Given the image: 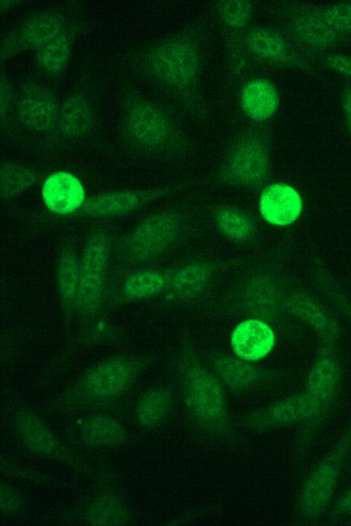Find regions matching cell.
I'll use <instances>...</instances> for the list:
<instances>
[{
    "mask_svg": "<svg viewBox=\"0 0 351 526\" xmlns=\"http://www.w3.org/2000/svg\"><path fill=\"white\" fill-rule=\"evenodd\" d=\"M204 65L202 38L193 28L154 42L143 56L147 75L189 115L199 120L208 115L202 86Z\"/></svg>",
    "mask_w": 351,
    "mask_h": 526,
    "instance_id": "6da1fadb",
    "label": "cell"
},
{
    "mask_svg": "<svg viewBox=\"0 0 351 526\" xmlns=\"http://www.w3.org/2000/svg\"><path fill=\"white\" fill-rule=\"evenodd\" d=\"M126 135L136 145L167 156L186 153L190 144L178 120L166 108L149 99L132 97L123 112Z\"/></svg>",
    "mask_w": 351,
    "mask_h": 526,
    "instance_id": "7a4b0ae2",
    "label": "cell"
},
{
    "mask_svg": "<svg viewBox=\"0 0 351 526\" xmlns=\"http://www.w3.org/2000/svg\"><path fill=\"white\" fill-rule=\"evenodd\" d=\"M145 363L115 358L95 366L69 387L53 404L56 411L94 407L122 395L133 383Z\"/></svg>",
    "mask_w": 351,
    "mask_h": 526,
    "instance_id": "3957f363",
    "label": "cell"
},
{
    "mask_svg": "<svg viewBox=\"0 0 351 526\" xmlns=\"http://www.w3.org/2000/svg\"><path fill=\"white\" fill-rule=\"evenodd\" d=\"M183 399L193 420L216 435L231 432L225 396L217 378L199 363L189 359L181 368Z\"/></svg>",
    "mask_w": 351,
    "mask_h": 526,
    "instance_id": "277c9868",
    "label": "cell"
},
{
    "mask_svg": "<svg viewBox=\"0 0 351 526\" xmlns=\"http://www.w3.org/2000/svg\"><path fill=\"white\" fill-rule=\"evenodd\" d=\"M241 422L250 429L258 431L302 423L297 443L300 453L308 449L324 423L319 403L305 390L250 412Z\"/></svg>",
    "mask_w": 351,
    "mask_h": 526,
    "instance_id": "5b68a950",
    "label": "cell"
},
{
    "mask_svg": "<svg viewBox=\"0 0 351 526\" xmlns=\"http://www.w3.org/2000/svg\"><path fill=\"white\" fill-rule=\"evenodd\" d=\"M350 449L351 422L334 447L313 468L301 488L298 512L302 520L316 521L326 510Z\"/></svg>",
    "mask_w": 351,
    "mask_h": 526,
    "instance_id": "8992f818",
    "label": "cell"
},
{
    "mask_svg": "<svg viewBox=\"0 0 351 526\" xmlns=\"http://www.w3.org/2000/svg\"><path fill=\"white\" fill-rule=\"evenodd\" d=\"M247 130L230 146L221 168L222 179L235 186L256 188L266 179L269 147L263 125Z\"/></svg>",
    "mask_w": 351,
    "mask_h": 526,
    "instance_id": "52a82bcc",
    "label": "cell"
},
{
    "mask_svg": "<svg viewBox=\"0 0 351 526\" xmlns=\"http://www.w3.org/2000/svg\"><path fill=\"white\" fill-rule=\"evenodd\" d=\"M11 425L23 445L42 458L85 470L86 466L35 411L20 409L14 411Z\"/></svg>",
    "mask_w": 351,
    "mask_h": 526,
    "instance_id": "ba28073f",
    "label": "cell"
},
{
    "mask_svg": "<svg viewBox=\"0 0 351 526\" xmlns=\"http://www.w3.org/2000/svg\"><path fill=\"white\" fill-rule=\"evenodd\" d=\"M342 381L338 345L318 344L315 358L306 374L304 390L319 403L324 422L337 402Z\"/></svg>",
    "mask_w": 351,
    "mask_h": 526,
    "instance_id": "9c48e42d",
    "label": "cell"
},
{
    "mask_svg": "<svg viewBox=\"0 0 351 526\" xmlns=\"http://www.w3.org/2000/svg\"><path fill=\"white\" fill-rule=\"evenodd\" d=\"M108 241L102 232H95L88 239L80 265L77 304L86 312L94 311L103 294Z\"/></svg>",
    "mask_w": 351,
    "mask_h": 526,
    "instance_id": "30bf717a",
    "label": "cell"
},
{
    "mask_svg": "<svg viewBox=\"0 0 351 526\" xmlns=\"http://www.w3.org/2000/svg\"><path fill=\"white\" fill-rule=\"evenodd\" d=\"M286 309L293 320L313 330L319 344L339 345L341 336L340 324L317 296L303 289L289 291Z\"/></svg>",
    "mask_w": 351,
    "mask_h": 526,
    "instance_id": "8fae6325",
    "label": "cell"
},
{
    "mask_svg": "<svg viewBox=\"0 0 351 526\" xmlns=\"http://www.w3.org/2000/svg\"><path fill=\"white\" fill-rule=\"evenodd\" d=\"M66 31L65 20L59 12L36 13L6 36L1 45V59L7 60L24 49L36 51Z\"/></svg>",
    "mask_w": 351,
    "mask_h": 526,
    "instance_id": "7c38bea8",
    "label": "cell"
},
{
    "mask_svg": "<svg viewBox=\"0 0 351 526\" xmlns=\"http://www.w3.org/2000/svg\"><path fill=\"white\" fill-rule=\"evenodd\" d=\"M180 230V222L175 213L160 212L145 219L134 230L127 247L134 258L152 259L173 243Z\"/></svg>",
    "mask_w": 351,
    "mask_h": 526,
    "instance_id": "4fadbf2b",
    "label": "cell"
},
{
    "mask_svg": "<svg viewBox=\"0 0 351 526\" xmlns=\"http://www.w3.org/2000/svg\"><path fill=\"white\" fill-rule=\"evenodd\" d=\"M60 104L54 93L43 85L30 84L23 87L16 103L19 120L27 128L46 132L56 127Z\"/></svg>",
    "mask_w": 351,
    "mask_h": 526,
    "instance_id": "5bb4252c",
    "label": "cell"
},
{
    "mask_svg": "<svg viewBox=\"0 0 351 526\" xmlns=\"http://www.w3.org/2000/svg\"><path fill=\"white\" fill-rule=\"evenodd\" d=\"M258 209L266 223L274 226H286L299 217L302 200L293 187L276 182L263 188L258 197Z\"/></svg>",
    "mask_w": 351,
    "mask_h": 526,
    "instance_id": "9a60e30c",
    "label": "cell"
},
{
    "mask_svg": "<svg viewBox=\"0 0 351 526\" xmlns=\"http://www.w3.org/2000/svg\"><path fill=\"white\" fill-rule=\"evenodd\" d=\"M239 103L243 115L254 125H263L276 114L280 95L270 80L256 76L247 80L241 86Z\"/></svg>",
    "mask_w": 351,
    "mask_h": 526,
    "instance_id": "2e32d148",
    "label": "cell"
},
{
    "mask_svg": "<svg viewBox=\"0 0 351 526\" xmlns=\"http://www.w3.org/2000/svg\"><path fill=\"white\" fill-rule=\"evenodd\" d=\"M254 4L247 0H223L215 3V11L225 34L226 50L228 58L244 56V33L252 25Z\"/></svg>",
    "mask_w": 351,
    "mask_h": 526,
    "instance_id": "e0dca14e",
    "label": "cell"
},
{
    "mask_svg": "<svg viewBox=\"0 0 351 526\" xmlns=\"http://www.w3.org/2000/svg\"><path fill=\"white\" fill-rule=\"evenodd\" d=\"M230 344L237 357L246 361H255L263 359L273 350L276 335L264 320L248 319L234 328Z\"/></svg>",
    "mask_w": 351,
    "mask_h": 526,
    "instance_id": "ac0fdd59",
    "label": "cell"
},
{
    "mask_svg": "<svg viewBox=\"0 0 351 526\" xmlns=\"http://www.w3.org/2000/svg\"><path fill=\"white\" fill-rule=\"evenodd\" d=\"M42 198L49 210L58 215H67L85 202V191L73 174L57 171L47 178L42 187Z\"/></svg>",
    "mask_w": 351,
    "mask_h": 526,
    "instance_id": "d6986e66",
    "label": "cell"
},
{
    "mask_svg": "<svg viewBox=\"0 0 351 526\" xmlns=\"http://www.w3.org/2000/svg\"><path fill=\"white\" fill-rule=\"evenodd\" d=\"M78 437L88 447L114 449L125 445L128 433L117 418L104 414L88 416L75 425Z\"/></svg>",
    "mask_w": 351,
    "mask_h": 526,
    "instance_id": "ffe728a7",
    "label": "cell"
},
{
    "mask_svg": "<svg viewBox=\"0 0 351 526\" xmlns=\"http://www.w3.org/2000/svg\"><path fill=\"white\" fill-rule=\"evenodd\" d=\"M83 522L94 526H124L132 521V512L125 500L111 490L94 494L81 512Z\"/></svg>",
    "mask_w": 351,
    "mask_h": 526,
    "instance_id": "44dd1931",
    "label": "cell"
},
{
    "mask_svg": "<svg viewBox=\"0 0 351 526\" xmlns=\"http://www.w3.org/2000/svg\"><path fill=\"white\" fill-rule=\"evenodd\" d=\"M243 48L247 58L261 62L279 63L287 57L288 47L284 38L274 29L263 25H252L244 33Z\"/></svg>",
    "mask_w": 351,
    "mask_h": 526,
    "instance_id": "7402d4cb",
    "label": "cell"
},
{
    "mask_svg": "<svg viewBox=\"0 0 351 526\" xmlns=\"http://www.w3.org/2000/svg\"><path fill=\"white\" fill-rule=\"evenodd\" d=\"M213 368L218 378L230 390L237 392L252 390L274 376V374L263 372L246 361L230 356L217 357Z\"/></svg>",
    "mask_w": 351,
    "mask_h": 526,
    "instance_id": "603a6c76",
    "label": "cell"
},
{
    "mask_svg": "<svg viewBox=\"0 0 351 526\" xmlns=\"http://www.w3.org/2000/svg\"><path fill=\"white\" fill-rule=\"evenodd\" d=\"M93 115L88 98L80 93H71L60 104L56 128L67 137H79L89 130Z\"/></svg>",
    "mask_w": 351,
    "mask_h": 526,
    "instance_id": "cb8c5ba5",
    "label": "cell"
},
{
    "mask_svg": "<svg viewBox=\"0 0 351 526\" xmlns=\"http://www.w3.org/2000/svg\"><path fill=\"white\" fill-rule=\"evenodd\" d=\"M289 292L285 291L276 279L263 277L249 286L247 298L255 311L263 313L265 317L273 318L282 313L288 315L286 301Z\"/></svg>",
    "mask_w": 351,
    "mask_h": 526,
    "instance_id": "d4e9b609",
    "label": "cell"
},
{
    "mask_svg": "<svg viewBox=\"0 0 351 526\" xmlns=\"http://www.w3.org/2000/svg\"><path fill=\"white\" fill-rule=\"evenodd\" d=\"M152 195L132 191L105 193L90 198L84 204L86 213L96 216H112L130 212Z\"/></svg>",
    "mask_w": 351,
    "mask_h": 526,
    "instance_id": "484cf974",
    "label": "cell"
},
{
    "mask_svg": "<svg viewBox=\"0 0 351 526\" xmlns=\"http://www.w3.org/2000/svg\"><path fill=\"white\" fill-rule=\"evenodd\" d=\"M173 403V396L169 389L158 387L147 391L136 405V420L142 427H154L167 416Z\"/></svg>",
    "mask_w": 351,
    "mask_h": 526,
    "instance_id": "4316f807",
    "label": "cell"
},
{
    "mask_svg": "<svg viewBox=\"0 0 351 526\" xmlns=\"http://www.w3.org/2000/svg\"><path fill=\"white\" fill-rule=\"evenodd\" d=\"M71 51V38L66 31L36 51L35 60L43 71L56 75L62 71L67 65Z\"/></svg>",
    "mask_w": 351,
    "mask_h": 526,
    "instance_id": "83f0119b",
    "label": "cell"
},
{
    "mask_svg": "<svg viewBox=\"0 0 351 526\" xmlns=\"http://www.w3.org/2000/svg\"><path fill=\"white\" fill-rule=\"evenodd\" d=\"M219 230L235 241H247L255 232V224L249 215L234 208H223L215 214Z\"/></svg>",
    "mask_w": 351,
    "mask_h": 526,
    "instance_id": "f1b7e54d",
    "label": "cell"
},
{
    "mask_svg": "<svg viewBox=\"0 0 351 526\" xmlns=\"http://www.w3.org/2000/svg\"><path fill=\"white\" fill-rule=\"evenodd\" d=\"M211 275L208 265L201 263H190L178 269L173 275L171 286L178 295L188 296L202 290Z\"/></svg>",
    "mask_w": 351,
    "mask_h": 526,
    "instance_id": "f546056e",
    "label": "cell"
},
{
    "mask_svg": "<svg viewBox=\"0 0 351 526\" xmlns=\"http://www.w3.org/2000/svg\"><path fill=\"white\" fill-rule=\"evenodd\" d=\"M0 175L1 193L3 198H11L23 193L36 180L33 171L13 163L1 165Z\"/></svg>",
    "mask_w": 351,
    "mask_h": 526,
    "instance_id": "4dcf8cb0",
    "label": "cell"
},
{
    "mask_svg": "<svg viewBox=\"0 0 351 526\" xmlns=\"http://www.w3.org/2000/svg\"><path fill=\"white\" fill-rule=\"evenodd\" d=\"M167 284V280L161 273L152 270L141 271L126 280L124 291L131 298L147 297L160 293Z\"/></svg>",
    "mask_w": 351,
    "mask_h": 526,
    "instance_id": "1f68e13d",
    "label": "cell"
},
{
    "mask_svg": "<svg viewBox=\"0 0 351 526\" xmlns=\"http://www.w3.org/2000/svg\"><path fill=\"white\" fill-rule=\"evenodd\" d=\"M80 265L68 250L62 252L58 265V284L62 298L68 302L76 297L79 284Z\"/></svg>",
    "mask_w": 351,
    "mask_h": 526,
    "instance_id": "d6a6232c",
    "label": "cell"
},
{
    "mask_svg": "<svg viewBox=\"0 0 351 526\" xmlns=\"http://www.w3.org/2000/svg\"><path fill=\"white\" fill-rule=\"evenodd\" d=\"M322 296L330 303L351 325V299L337 284L328 278L317 280Z\"/></svg>",
    "mask_w": 351,
    "mask_h": 526,
    "instance_id": "836d02e7",
    "label": "cell"
},
{
    "mask_svg": "<svg viewBox=\"0 0 351 526\" xmlns=\"http://www.w3.org/2000/svg\"><path fill=\"white\" fill-rule=\"evenodd\" d=\"M23 500L17 490L9 483L2 481L0 487V511L3 516L13 518L23 510Z\"/></svg>",
    "mask_w": 351,
    "mask_h": 526,
    "instance_id": "e575fe53",
    "label": "cell"
},
{
    "mask_svg": "<svg viewBox=\"0 0 351 526\" xmlns=\"http://www.w3.org/2000/svg\"><path fill=\"white\" fill-rule=\"evenodd\" d=\"M14 100V88L5 75L0 79V115L1 121H6L10 114Z\"/></svg>",
    "mask_w": 351,
    "mask_h": 526,
    "instance_id": "d590c367",
    "label": "cell"
},
{
    "mask_svg": "<svg viewBox=\"0 0 351 526\" xmlns=\"http://www.w3.org/2000/svg\"><path fill=\"white\" fill-rule=\"evenodd\" d=\"M342 516H351V488L339 498L330 512L333 519Z\"/></svg>",
    "mask_w": 351,
    "mask_h": 526,
    "instance_id": "8d00e7d4",
    "label": "cell"
},
{
    "mask_svg": "<svg viewBox=\"0 0 351 526\" xmlns=\"http://www.w3.org/2000/svg\"><path fill=\"white\" fill-rule=\"evenodd\" d=\"M330 62L331 65L334 67L342 72L351 75V59L342 57H333L330 59Z\"/></svg>",
    "mask_w": 351,
    "mask_h": 526,
    "instance_id": "74e56055",
    "label": "cell"
},
{
    "mask_svg": "<svg viewBox=\"0 0 351 526\" xmlns=\"http://www.w3.org/2000/svg\"><path fill=\"white\" fill-rule=\"evenodd\" d=\"M337 11L340 12V14H338L337 16H332L335 23L340 21L341 25H344V27H347V25H349V27H351V9L347 10V8H345L342 10Z\"/></svg>",
    "mask_w": 351,
    "mask_h": 526,
    "instance_id": "f35d334b",
    "label": "cell"
},
{
    "mask_svg": "<svg viewBox=\"0 0 351 526\" xmlns=\"http://www.w3.org/2000/svg\"><path fill=\"white\" fill-rule=\"evenodd\" d=\"M344 106L348 122L351 127V88H350L346 93Z\"/></svg>",
    "mask_w": 351,
    "mask_h": 526,
    "instance_id": "ab89813d",
    "label": "cell"
},
{
    "mask_svg": "<svg viewBox=\"0 0 351 526\" xmlns=\"http://www.w3.org/2000/svg\"><path fill=\"white\" fill-rule=\"evenodd\" d=\"M17 1L14 0H0V8L1 11H8L14 8Z\"/></svg>",
    "mask_w": 351,
    "mask_h": 526,
    "instance_id": "60d3db41",
    "label": "cell"
},
{
    "mask_svg": "<svg viewBox=\"0 0 351 526\" xmlns=\"http://www.w3.org/2000/svg\"><path fill=\"white\" fill-rule=\"evenodd\" d=\"M350 452L351 453V449H350Z\"/></svg>",
    "mask_w": 351,
    "mask_h": 526,
    "instance_id": "b9f144b4",
    "label": "cell"
}]
</instances>
